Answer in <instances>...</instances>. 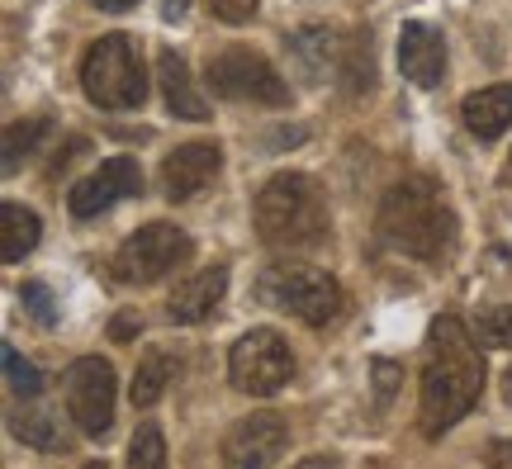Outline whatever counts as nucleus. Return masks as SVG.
I'll use <instances>...</instances> for the list:
<instances>
[{
  "label": "nucleus",
  "mask_w": 512,
  "mask_h": 469,
  "mask_svg": "<svg viewBox=\"0 0 512 469\" xmlns=\"http://www.w3.org/2000/svg\"><path fill=\"white\" fill-rule=\"evenodd\" d=\"M190 252H195V242H190L176 223H147V228H138V233L114 252V275H119L124 285H152V280L171 275L176 266H185Z\"/></svg>",
  "instance_id": "8"
},
{
  "label": "nucleus",
  "mask_w": 512,
  "mask_h": 469,
  "mask_svg": "<svg viewBox=\"0 0 512 469\" xmlns=\"http://www.w3.org/2000/svg\"><path fill=\"white\" fill-rule=\"evenodd\" d=\"M503 394H508V403H512V365L503 370Z\"/></svg>",
  "instance_id": "33"
},
{
  "label": "nucleus",
  "mask_w": 512,
  "mask_h": 469,
  "mask_svg": "<svg viewBox=\"0 0 512 469\" xmlns=\"http://www.w3.org/2000/svg\"><path fill=\"white\" fill-rule=\"evenodd\" d=\"M294 375V356L285 337L271 332V327H252L247 337H238L233 356H228V379L238 394H252V398H271L280 394Z\"/></svg>",
  "instance_id": "7"
},
{
  "label": "nucleus",
  "mask_w": 512,
  "mask_h": 469,
  "mask_svg": "<svg viewBox=\"0 0 512 469\" xmlns=\"http://www.w3.org/2000/svg\"><path fill=\"white\" fill-rule=\"evenodd\" d=\"M261 0H209V15L223 19V24H247L256 15Z\"/></svg>",
  "instance_id": "25"
},
{
  "label": "nucleus",
  "mask_w": 512,
  "mask_h": 469,
  "mask_svg": "<svg viewBox=\"0 0 512 469\" xmlns=\"http://www.w3.org/2000/svg\"><path fill=\"white\" fill-rule=\"evenodd\" d=\"M114 365L100 356H81L67 370V413L81 427V436H110L114 427Z\"/></svg>",
  "instance_id": "9"
},
{
  "label": "nucleus",
  "mask_w": 512,
  "mask_h": 469,
  "mask_svg": "<svg viewBox=\"0 0 512 469\" xmlns=\"http://www.w3.org/2000/svg\"><path fill=\"white\" fill-rule=\"evenodd\" d=\"M290 469H332V460H328V455H309L304 465H290Z\"/></svg>",
  "instance_id": "30"
},
{
  "label": "nucleus",
  "mask_w": 512,
  "mask_h": 469,
  "mask_svg": "<svg viewBox=\"0 0 512 469\" xmlns=\"http://www.w3.org/2000/svg\"><path fill=\"white\" fill-rule=\"evenodd\" d=\"M209 86L219 100H238V105H266V109H280L290 105V86H285V76L275 72L266 57H256L252 48H223V53L209 57Z\"/></svg>",
  "instance_id": "6"
},
{
  "label": "nucleus",
  "mask_w": 512,
  "mask_h": 469,
  "mask_svg": "<svg viewBox=\"0 0 512 469\" xmlns=\"http://www.w3.org/2000/svg\"><path fill=\"white\" fill-rule=\"evenodd\" d=\"M399 72L422 86V91H432L441 86V76H446V43L432 24H418V19H408L399 29Z\"/></svg>",
  "instance_id": "13"
},
{
  "label": "nucleus",
  "mask_w": 512,
  "mask_h": 469,
  "mask_svg": "<svg viewBox=\"0 0 512 469\" xmlns=\"http://www.w3.org/2000/svg\"><path fill=\"white\" fill-rule=\"evenodd\" d=\"M261 299L285 313H299L309 327H328L342 313V285L318 266H299V261H280L261 275Z\"/></svg>",
  "instance_id": "5"
},
{
  "label": "nucleus",
  "mask_w": 512,
  "mask_h": 469,
  "mask_svg": "<svg viewBox=\"0 0 512 469\" xmlns=\"http://www.w3.org/2000/svg\"><path fill=\"white\" fill-rule=\"evenodd\" d=\"M128 469H166V436L162 427L143 422L128 441Z\"/></svg>",
  "instance_id": "20"
},
{
  "label": "nucleus",
  "mask_w": 512,
  "mask_h": 469,
  "mask_svg": "<svg viewBox=\"0 0 512 469\" xmlns=\"http://www.w3.org/2000/svg\"><path fill=\"white\" fill-rule=\"evenodd\" d=\"M81 91L95 109H138L147 100V72L138 43L124 34H105L91 43V53L81 62Z\"/></svg>",
  "instance_id": "4"
},
{
  "label": "nucleus",
  "mask_w": 512,
  "mask_h": 469,
  "mask_svg": "<svg viewBox=\"0 0 512 469\" xmlns=\"http://www.w3.org/2000/svg\"><path fill=\"white\" fill-rule=\"evenodd\" d=\"M157 86H162V100L171 114H181V119H204V114H209V100L195 91L190 67H185V57L176 53V48H162V53H157Z\"/></svg>",
  "instance_id": "15"
},
{
  "label": "nucleus",
  "mask_w": 512,
  "mask_h": 469,
  "mask_svg": "<svg viewBox=\"0 0 512 469\" xmlns=\"http://www.w3.org/2000/svg\"><path fill=\"white\" fill-rule=\"evenodd\" d=\"M337 38L328 34V29H299V34H290V43H285V53L294 57V67H299V76L304 81H323V72L332 67V57H337V48H332Z\"/></svg>",
  "instance_id": "18"
},
{
  "label": "nucleus",
  "mask_w": 512,
  "mask_h": 469,
  "mask_svg": "<svg viewBox=\"0 0 512 469\" xmlns=\"http://www.w3.org/2000/svg\"><path fill=\"white\" fill-rule=\"evenodd\" d=\"M252 218L261 242H271V247H313L332 228L323 190L309 176H299V171H280V176L261 185Z\"/></svg>",
  "instance_id": "3"
},
{
  "label": "nucleus",
  "mask_w": 512,
  "mask_h": 469,
  "mask_svg": "<svg viewBox=\"0 0 512 469\" xmlns=\"http://www.w3.org/2000/svg\"><path fill=\"white\" fill-rule=\"evenodd\" d=\"M100 10H128V5H138V0H95Z\"/></svg>",
  "instance_id": "32"
},
{
  "label": "nucleus",
  "mask_w": 512,
  "mask_h": 469,
  "mask_svg": "<svg viewBox=\"0 0 512 469\" xmlns=\"http://www.w3.org/2000/svg\"><path fill=\"white\" fill-rule=\"evenodd\" d=\"M0 361H5V389L15 398H38V389H43V375H38L34 365L19 356L15 346H0Z\"/></svg>",
  "instance_id": "21"
},
{
  "label": "nucleus",
  "mask_w": 512,
  "mask_h": 469,
  "mask_svg": "<svg viewBox=\"0 0 512 469\" xmlns=\"http://www.w3.org/2000/svg\"><path fill=\"white\" fill-rule=\"evenodd\" d=\"M223 152L219 143H181L162 162V195L166 199H195L204 185L219 176Z\"/></svg>",
  "instance_id": "12"
},
{
  "label": "nucleus",
  "mask_w": 512,
  "mask_h": 469,
  "mask_svg": "<svg viewBox=\"0 0 512 469\" xmlns=\"http://www.w3.org/2000/svg\"><path fill=\"white\" fill-rule=\"evenodd\" d=\"M15 436L34 446H57V432H48V417H15Z\"/></svg>",
  "instance_id": "26"
},
{
  "label": "nucleus",
  "mask_w": 512,
  "mask_h": 469,
  "mask_svg": "<svg viewBox=\"0 0 512 469\" xmlns=\"http://www.w3.org/2000/svg\"><path fill=\"white\" fill-rule=\"evenodd\" d=\"M290 446V427L280 413H252L223 436V469H271Z\"/></svg>",
  "instance_id": "10"
},
{
  "label": "nucleus",
  "mask_w": 512,
  "mask_h": 469,
  "mask_svg": "<svg viewBox=\"0 0 512 469\" xmlns=\"http://www.w3.org/2000/svg\"><path fill=\"white\" fill-rule=\"evenodd\" d=\"M0 256L5 261H24V256L38 247V237H43V223H38L34 209H24V204H15V199H5L0 204Z\"/></svg>",
  "instance_id": "17"
},
{
  "label": "nucleus",
  "mask_w": 512,
  "mask_h": 469,
  "mask_svg": "<svg viewBox=\"0 0 512 469\" xmlns=\"http://www.w3.org/2000/svg\"><path fill=\"white\" fill-rule=\"evenodd\" d=\"M81 469H110V465H105V460H91V465H81Z\"/></svg>",
  "instance_id": "34"
},
{
  "label": "nucleus",
  "mask_w": 512,
  "mask_h": 469,
  "mask_svg": "<svg viewBox=\"0 0 512 469\" xmlns=\"http://www.w3.org/2000/svg\"><path fill=\"white\" fill-rule=\"evenodd\" d=\"M133 195H143V171H138V162H133V157H110V162H100V171H91V176L72 190V214L95 218V214H105L110 204L133 199Z\"/></svg>",
  "instance_id": "11"
},
{
  "label": "nucleus",
  "mask_w": 512,
  "mask_h": 469,
  "mask_svg": "<svg viewBox=\"0 0 512 469\" xmlns=\"http://www.w3.org/2000/svg\"><path fill=\"white\" fill-rule=\"evenodd\" d=\"M479 342L494 346V351H512V304L489 308V313L479 318Z\"/></svg>",
  "instance_id": "23"
},
{
  "label": "nucleus",
  "mask_w": 512,
  "mask_h": 469,
  "mask_svg": "<svg viewBox=\"0 0 512 469\" xmlns=\"http://www.w3.org/2000/svg\"><path fill=\"white\" fill-rule=\"evenodd\" d=\"M162 15H166V19H181V15H185V0H166Z\"/></svg>",
  "instance_id": "31"
},
{
  "label": "nucleus",
  "mask_w": 512,
  "mask_h": 469,
  "mask_svg": "<svg viewBox=\"0 0 512 469\" xmlns=\"http://www.w3.org/2000/svg\"><path fill=\"white\" fill-rule=\"evenodd\" d=\"M399 379H403V370H399V365L375 361V384H380L375 394H380V403H389V398H394V389H399Z\"/></svg>",
  "instance_id": "27"
},
{
  "label": "nucleus",
  "mask_w": 512,
  "mask_h": 469,
  "mask_svg": "<svg viewBox=\"0 0 512 469\" xmlns=\"http://www.w3.org/2000/svg\"><path fill=\"white\" fill-rule=\"evenodd\" d=\"M460 119H465V128H470L475 138L494 143L498 133L512 124V86L503 81V86H484V91L465 95V105H460Z\"/></svg>",
  "instance_id": "16"
},
{
  "label": "nucleus",
  "mask_w": 512,
  "mask_h": 469,
  "mask_svg": "<svg viewBox=\"0 0 512 469\" xmlns=\"http://www.w3.org/2000/svg\"><path fill=\"white\" fill-rule=\"evenodd\" d=\"M228 294V266H204V271L176 280V289L166 294V318L171 323H204Z\"/></svg>",
  "instance_id": "14"
},
{
  "label": "nucleus",
  "mask_w": 512,
  "mask_h": 469,
  "mask_svg": "<svg viewBox=\"0 0 512 469\" xmlns=\"http://www.w3.org/2000/svg\"><path fill=\"white\" fill-rule=\"evenodd\" d=\"M375 228H380L384 247L413 256V261H441L451 252L456 218L441 204L437 185L413 176V181H399L380 199V223Z\"/></svg>",
  "instance_id": "2"
},
{
  "label": "nucleus",
  "mask_w": 512,
  "mask_h": 469,
  "mask_svg": "<svg viewBox=\"0 0 512 469\" xmlns=\"http://www.w3.org/2000/svg\"><path fill=\"white\" fill-rule=\"evenodd\" d=\"M43 133H48V124H43V119H19V124L5 128V171H15V166L38 147V138H43Z\"/></svg>",
  "instance_id": "22"
},
{
  "label": "nucleus",
  "mask_w": 512,
  "mask_h": 469,
  "mask_svg": "<svg viewBox=\"0 0 512 469\" xmlns=\"http://www.w3.org/2000/svg\"><path fill=\"white\" fill-rule=\"evenodd\" d=\"M375 469H384V465H375Z\"/></svg>",
  "instance_id": "35"
},
{
  "label": "nucleus",
  "mask_w": 512,
  "mask_h": 469,
  "mask_svg": "<svg viewBox=\"0 0 512 469\" xmlns=\"http://www.w3.org/2000/svg\"><path fill=\"white\" fill-rule=\"evenodd\" d=\"M110 337L114 342H128V337H138V313H119L110 323Z\"/></svg>",
  "instance_id": "28"
},
{
  "label": "nucleus",
  "mask_w": 512,
  "mask_h": 469,
  "mask_svg": "<svg viewBox=\"0 0 512 469\" xmlns=\"http://www.w3.org/2000/svg\"><path fill=\"white\" fill-rule=\"evenodd\" d=\"M484 389V356L470 342L460 318H437L427 337V365H422V394H418V427L427 441L451 432L460 417L479 403Z\"/></svg>",
  "instance_id": "1"
},
{
  "label": "nucleus",
  "mask_w": 512,
  "mask_h": 469,
  "mask_svg": "<svg viewBox=\"0 0 512 469\" xmlns=\"http://www.w3.org/2000/svg\"><path fill=\"white\" fill-rule=\"evenodd\" d=\"M176 379V356L171 351H147L143 361H138V370H133V389H128V398H133V408H152V403H162L166 384Z\"/></svg>",
  "instance_id": "19"
},
{
  "label": "nucleus",
  "mask_w": 512,
  "mask_h": 469,
  "mask_svg": "<svg viewBox=\"0 0 512 469\" xmlns=\"http://www.w3.org/2000/svg\"><path fill=\"white\" fill-rule=\"evenodd\" d=\"M19 299H24V308H29L43 327L57 323V304H53V294H48V285H43V280H29V285L19 289Z\"/></svg>",
  "instance_id": "24"
},
{
  "label": "nucleus",
  "mask_w": 512,
  "mask_h": 469,
  "mask_svg": "<svg viewBox=\"0 0 512 469\" xmlns=\"http://www.w3.org/2000/svg\"><path fill=\"white\" fill-rule=\"evenodd\" d=\"M489 465L512 469V441H494V446H489Z\"/></svg>",
  "instance_id": "29"
}]
</instances>
